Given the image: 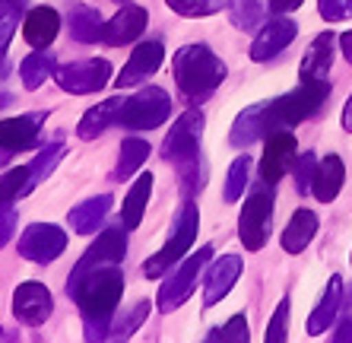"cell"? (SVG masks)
I'll return each instance as SVG.
<instances>
[{
    "mask_svg": "<svg viewBox=\"0 0 352 343\" xmlns=\"http://www.w3.org/2000/svg\"><path fill=\"white\" fill-rule=\"evenodd\" d=\"M121 295H124V273L118 264L96 267L76 283L70 299L80 305L82 324H86V340H108L111 318H115Z\"/></svg>",
    "mask_w": 352,
    "mask_h": 343,
    "instance_id": "1",
    "label": "cell"
},
{
    "mask_svg": "<svg viewBox=\"0 0 352 343\" xmlns=\"http://www.w3.org/2000/svg\"><path fill=\"white\" fill-rule=\"evenodd\" d=\"M204 112L188 108L162 140V159L178 169L181 194L194 197L204 188V163H200V140H204Z\"/></svg>",
    "mask_w": 352,
    "mask_h": 343,
    "instance_id": "2",
    "label": "cell"
},
{
    "mask_svg": "<svg viewBox=\"0 0 352 343\" xmlns=\"http://www.w3.org/2000/svg\"><path fill=\"white\" fill-rule=\"evenodd\" d=\"M175 86L190 105L210 98L226 80V64H222L210 45H184L172 57Z\"/></svg>",
    "mask_w": 352,
    "mask_h": 343,
    "instance_id": "3",
    "label": "cell"
},
{
    "mask_svg": "<svg viewBox=\"0 0 352 343\" xmlns=\"http://www.w3.org/2000/svg\"><path fill=\"white\" fill-rule=\"evenodd\" d=\"M330 96V83L327 80H302L292 92L270 102H261L263 114V137H270L276 131H292L302 121L314 118L320 108L327 105Z\"/></svg>",
    "mask_w": 352,
    "mask_h": 343,
    "instance_id": "4",
    "label": "cell"
},
{
    "mask_svg": "<svg viewBox=\"0 0 352 343\" xmlns=\"http://www.w3.org/2000/svg\"><path fill=\"white\" fill-rule=\"evenodd\" d=\"M197 229H200V210H197V204H190V197H184V204H181L178 216H175V222H172V236L143 264V273H146L149 280L165 277V273L172 270V264H178L181 258L190 251V245H194V238H197Z\"/></svg>",
    "mask_w": 352,
    "mask_h": 343,
    "instance_id": "5",
    "label": "cell"
},
{
    "mask_svg": "<svg viewBox=\"0 0 352 343\" xmlns=\"http://www.w3.org/2000/svg\"><path fill=\"white\" fill-rule=\"evenodd\" d=\"M273 200H276V185L261 178L254 188L248 191V200L238 216V238L248 251H261L270 236V220H273Z\"/></svg>",
    "mask_w": 352,
    "mask_h": 343,
    "instance_id": "6",
    "label": "cell"
},
{
    "mask_svg": "<svg viewBox=\"0 0 352 343\" xmlns=\"http://www.w3.org/2000/svg\"><path fill=\"white\" fill-rule=\"evenodd\" d=\"M168 114H172V96L159 86H146L124 102L118 124L127 131H153V127L168 121Z\"/></svg>",
    "mask_w": 352,
    "mask_h": 343,
    "instance_id": "7",
    "label": "cell"
},
{
    "mask_svg": "<svg viewBox=\"0 0 352 343\" xmlns=\"http://www.w3.org/2000/svg\"><path fill=\"white\" fill-rule=\"evenodd\" d=\"M124 254H127V229H124V226L102 229V236H98L96 242L86 248V254H82L80 261H76V267L70 270V280H67V295L74 293L76 283H80L86 273H92L96 267H105V264H121Z\"/></svg>",
    "mask_w": 352,
    "mask_h": 343,
    "instance_id": "8",
    "label": "cell"
},
{
    "mask_svg": "<svg viewBox=\"0 0 352 343\" xmlns=\"http://www.w3.org/2000/svg\"><path fill=\"white\" fill-rule=\"evenodd\" d=\"M210 258H213V248L204 245L197 254H190L188 261L181 264L175 273H168V277L162 280V286H159V311H175L181 309V305L190 299V293H194V286H197V277L204 273V267L210 264Z\"/></svg>",
    "mask_w": 352,
    "mask_h": 343,
    "instance_id": "9",
    "label": "cell"
},
{
    "mask_svg": "<svg viewBox=\"0 0 352 343\" xmlns=\"http://www.w3.org/2000/svg\"><path fill=\"white\" fill-rule=\"evenodd\" d=\"M58 86L64 92H74V96H92V92L105 90L111 83V64L105 57H89V61H74L67 67H58L54 74Z\"/></svg>",
    "mask_w": 352,
    "mask_h": 343,
    "instance_id": "10",
    "label": "cell"
},
{
    "mask_svg": "<svg viewBox=\"0 0 352 343\" xmlns=\"http://www.w3.org/2000/svg\"><path fill=\"white\" fill-rule=\"evenodd\" d=\"M67 248V232L54 222H32L19 236V254L32 264H51L58 261Z\"/></svg>",
    "mask_w": 352,
    "mask_h": 343,
    "instance_id": "11",
    "label": "cell"
},
{
    "mask_svg": "<svg viewBox=\"0 0 352 343\" xmlns=\"http://www.w3.org/2000/svg\"><path fill=\"white\" fill-rule=\"evenodd\" d=\"M48 114H19V118H7L0 121V165H7L16 153H25L38 143L41 124H45Z\"/></svg>",
    "mask_w": 352,
    "mask_h": 343,
    "instance_id": "12",
    "label": "cell"
},
{
    "mask_svg": "<svg viewBox=\"0 0 352 343\" xmlns=\"http://www.w3.org/2000/svg\"><path fill=\"white\" fill-rule=\"evenodd\" d=\"M54 311V295L45 283H19L13 293V315L23 324H45Z\"/></svg>",
    "mask_w": 352,
    "mask_h": 343,
    "instance_id": "13",
    "label": "cell"
},
{
    "mask_svg": "<svg viewBox=\"0 0 352 343\" xmlns=\"http://www.w3.org/2000/svg\"><path fill=\"white\" fill-rule=\"evenodd\" d=\"M295 159H298V143H295L292 131L270 134V137H267V147H263V159H261V178L276 185L295 165Z\"/></svg>",
    "mask_w": 352,
    "mask_h": 343,
    "instance_id": "14",
    "label": "cell"
},
{
    "mask_svg": "<svg viewBox=\"0 0 352 343\" xmlns=\"http://www.w3.org/2000/svg\"><path fill=\"white\" fill-rule=\"evenodd\" d=\"M241 270H245L241 254H222L219 261H213V267L206 270V280H204V305L206 309L219 305L222 299L232 293V286L238 283Z\"/></svg>",
    "mask_w": 352,
    "mask_h": 343,
    "instance_id": "15",
    "label": "cell"
},
{
    "mask_svg": "<svg viewBox=\"0 0 352 343\" xmlns=\"http://www.w3.org/2000/svg\"><path fill=\"white\" fill-rule=\"evenodd\" d=\"M146 23H149V13L143 7H137V3H121V10L105 23L102 41L111 45V48L131 45V41H137L140 35L146 32Z\"/></svg>",
    "mask_w": 352,
    "mask_h": 343,
    "instance_id": "16",
    "label": "cell"
},
{
    "mask_svg": "<svg viewBox=\"0 0 352 343\" xmlns=\"http://www.w3.org/2000/svg\"><path fill=\"white\" fill-rule=\"evenodd\" d=\"M162 57H165V48L162 41H143L137 45L131 54V61L124 64L121 76H115V86L118 90H131V86H140V83L153 76L162 67Z\"/></svg>",
    "mask_w": 352,
    "mask_h": 343,
    "instance_id": "17",
    "label": "cell"
},
{
    "mask_svg": "<svg viewBox=\"0 0 352 343\" xmlns=\"http://www.w3.org/2000/svg\"><path fill=\"white\" fill-rule=\"evenodd\" d=\"M295 35H298V25H295L292 19H286V17H273L270 23H267V25L261 29V32H257L254 45H251V61L263 64V61L276 57L279 51H286L289 45H292Z\"/></svg>",
    "mask_w": 352,
    "mask_h": 343,
    "instance_id": "18",
    "label": "cell"
},
{
    "mask_svg": "<svg viewBox=\"0 0 352 343\" xmlns=\"http://www.w3.org/2000/svg\"><path fill=\"white\" fill-rule=\"evenodd\" d=\"M124 102H127L124 96H111V98H105V102H98L96 108H89V112L80 118V124H76L80 140H96V137H102L108 127H115V124L121 121Z\"/></svg>",
    "mask_w": 352,
    "mask_h": 343,
    "instance_id": "19",
    "label": "cell"
},
{
    "mask_svg": "<svg viewBox=\"0 0 352 343\" xmlns=\"http://www.w3.org/2000/svg\"><path fill=\"white\" fill-rule=\"evenodd\" d=\"M343 181H346V169H343V159H340V156L327 153L324 159H318L311 191L320 204H333L336 197H340V191H343Z\"/></svg>",
    "mask_w": 352,
    "mask_h": 343,
    "instance_id": "20",
    "label": "cell"
},
{
    "mask_svg": "<svg viewBox=\"0 0 352 343\" xmlns=\"http://www.w3.org/2000/svg\"><path fill=\"white\" fill-rule=\"evenodd\" d=\"M343 299H346L343 277H330V283H327V289H324V295H320L318 309H314L311 318H308V334L311 337L324 334V331L333 324L336 315H340V309H343Z\"/></svg>",
    "mask_w": 352,
    "mask_h": 343,
    "instance_id": "21",
    "label": "cell"
},
{
    "mask_svg": "<svg viewBox=\"0 0 352 343\" xmlns=\"http://www.w3.org/2000/svg\"><path fill=\"white\" fill-rule=\"evenodd\" d=\"M333 45H336L333 32H320L318 39L308 45V51H305L298 76H302V80H327L330 64H333Z\"/></svg>",
    "mask_w": 352,
    "mask_h": 343,
    "instance_id": "22",
    "label": "cell"
},
{
    "mask_svg": "<svg viewBox=\"0 0 352 343\" xmlns=\"http://www.w3.org/2000/svg\"><path fill=\"white\" fill-rule=\"evenodd\" d=\"M60 32V17L54 7H35L29 10V17L23 23V39L32 48H48L51 41L58 39Z\"/></svg>",
    "mask_w": 352,
    "mask_h": 343,
    "instance_id": "23",
    "label": "cell"
},
{
    "mask_svg": "<svg viewBox=\"0 0 352 343\" xmlns=\"http://www.w3.org/2000/svg\"><path fill=\"white\" fill-rule=\"evenodd\" d=\"M111 204H115V200H111V194H98V197H92V200H86V204L74 207V210L67 213L70 229H74V232H80V236H92L96 229H102V222H105Z\"/></svg>",
    "mask_w": 352,
    "mask_h": 343,
    "instance_id": "24",
    "label": "cell"
},
{
    "mask_svg": "<svg viewBox=\"0 0 352 343\" xmlns=\"http://www.w3.org/2000/svg\"><path fill=\"white\" fill-rule=\"evenodd\" d=\"M67 29H70V39L82 41V45H92V41H102L105 35V19L96 7H86V3H76L70 7V17H67Z\"/></svg>",
    "mask_w": 352,
    "mask_h": 343,
    "instance_id": "25",
    "label": "cell"
},
{
    "mask_svg": "<svg viewBox=\"0 0 352 343\" xmlns=\"http://www.w3.org/2000/svg\"><path fill=\"white\" fill-rule=\"evenodd\" d=\"M318 236V216L311 210H295L289 226L283 229V248L289 254H302L311 245V238Z\"/></svg>",
    "mask_w": 352,
    "mask_h": 343,
    "instance_id": "26",
    "label": "cell"
},
{
    "mask_svg": "<svg viewBox=\"0 0 352 343\" xmlns=\"http://www.w3.org/2000/svg\"><path fill=\"white\" fill-rule=\"evenodd\" d=\"M149 194H153V175H140L133 181V188L127 191L121 204V220H124V229H137L140 220H143V213H146V204H149Z\"/></svg>",
    "mask_w": 352,
    "mask_h": 343,
    "instance_id": "27",
    "label": "cell"
},
{
    "mask_svg": "<svg viewBox=\"0 0 352 343\" xmlns=\"http://www.w3.org/2000/svg\"><path fill=\"white\" fill-rule=\"evenodd\" d=\"M58 74V61H54V54L45 48L32 51V54L23 61V67H19V76H23V86L29 92H35L38 86H45V80H51V76Z\"/></svg>",
    "mask_w": 352,
    "mask_h": 343,
    "instance_id": "28",
    "label": "cell"
},
{
    "mask_svg": "<svg viewBox=\"0 0 352 343\" xmlns=\"http://www.w3.org/2000/svg\"><path fill=\"white\" fill-rule=\"evenodd\" d=\"M263 137V114H261V105H248L245 112L235 118L229 131V143L235 149H248L251 143Z\"/></svg>",
    "mask_w": 352,
    "mask_h": 343,
    "instance_id": "29",
    "label": "cell"
},
{
    "mask_svg": "<svg viewBox=\"0 0 352 343\" xmlns=\"http://www.w3.org/2000/svg\"><path fill=\"white\" fill-rule=\"evenodd\" d=\"M146 156H149V143H146V140L127 137L121 143V156H118V165H115V172H111V178H115V181H127L133 172L140 169V165L146 163Z\"/></svg>",
    "mask_w": 352,
    "mask_h": 343,
    "instance_id": "30",
    "label": "cell"
},
{
    "mask_svg": "<svg viewBox=\"0 0 352 343\" xmlns=\"http://www.w3.org/2000/svg\"><path fill=\"white\" fill-rule=\"evenodd\" d=\"M29 191H35L32 172L29 165H19V169H10L3 178H0V207H13L19 197H25Z\"/></svg>",
    "mask_w": 352,
    "mask_h": 343,
    "instance_id": "31",
    "label": "cell"
},
{
    "mask_svg": "<svg viewBox=\"0 0 352 343\" xmlns=\"http://www.w3.org/2000/svg\"><path fill=\"white\" fill-rule=\"evenodd\" d=\"M232 25L241 29V32H251L263 23L267 10H270V0H232Z\"/></svg>",
    "mask_w": 352,
    "mask_h": 343,
    "instance_id": "32",
    "label": "cell"
},
{
    "mask_svg": "<svg viewBox=\"0 0 352 343\" xmlns=\"http://www.w3.org/2000/svg\"><path fill=\"white\" fill-rule=\"evenodd\" d=\"M248 178H251V156H238L235 163L226 172V188H222V197L226 204H238L241 194L248 191Z\"/></svg>",
    "mask_w": 352,
    "mask_h": 343,
    "instance_id": "33",
    "label": "cell"
},
{
    "mask_svg": "<svg viewBox=\"0 0 352 343\" xmlns=\"http://www.w3.org/2000/svg\"><path fill=\"white\" fill-rule=\"evenodd\" d=\"M149 299H140V302H133L131 305V311H124L118 321H111V331H108V340H127V337L137 331L143 321H146V315H149Z\"/></svg>",
    "mask_w": 352,
    "mask_h": 343,
    "instance_id": "34",
    "label": "cell"
},
{
    "mask_svg": "<svg viewBox=\"0 0 352 343\" xmlns=\"http://www.w3.org/2000/svg\"><path fill=\"white\" fill-rule=\"evenodd\" d=\"M165 3H168L178 17H190V19L213 17V13H222V10L232 7V0H165Z\"/></svg>",
    "mask_w": 352,
    "mask_h": 343,
    "instance_id": "35",
    "label": "cell"
},
{
    "mask_svg": "<svg viewBox=\"0 0 352 343\" xmlns=\"http://www.w3.org/2000/svg\"><path fill=\"white\" fill-rule=\"evenodd\" d=\"M206 340L210 343H248L251 340V331H248V318L245 315H232L229 321L222 327H216V331H210L206 334Z\"/></svg>",
    "mask_w": 352,
    "mask_h": 343,
    "instance_id": "36",
    "label": "cell"
},
{
    "mask_svg": "<svg viewBox=\"0 0 352 343\" xmlns=\"http://www.w3.org/2000/svg\"><path fill=\"white\" fill-rule=\"evenodd\" d=\"M64 159V143H51V147H45L38 156H35L32 163H29V172H32V181L35 188H38L41 181L48 178L51 172H54V165Z\"/></svg>",
    "mask_w": 352,
    "mask_h": 343,
    "instance_id": "37",
    "label": "cell"
},
{
    "mask_svg": "<svg viewBox=\"0 0 352 343\" xmlns=\"http://www.w3.org/2000/svg\"><path fill=\"white\" fill-rule=\"evenodd\" d=\"M19 10L13 0H0V54L10 48V41L16 35V25H19Z\"/></svg>",
    "mask_w": 352,
    "mask_h": 343,
    "instance_id": "38",
    "label": "cell"
},
{
    "mask_svg": "<svg viewBox=\"0 0 352 343\" xmlns=\"http://www.w3.org/2000/svg\"><path fill=\"white\" fill-rule=\"evenodd\" d=\"M289 295H283L276 305V311H273L270 318V327H267V343H286L289 337Z\"/></svg>",
    "mask_w": 352,
    "mask_h": 343,
    "instance_id": "39",
    "label": "cell"
},
{
    "mask_svg": "<svg viewBox=\"0 0 352 343\" xmlns=\"http://www.w3.org/2000/svg\"><path fill=\"white\" fill-rule=\"evenodd\" d=\"M314 172H318V156L314 153H302L295 159V191H298V194H308V191H311Z\"/></svg>",
    "mask_w": 352,
    "mask_h": 343,
    "instance_id": "40",
    "label": "cell"
},
{
    "mask_svg": "<svg viewBox=\"0 0 352 343\" xmlns=\"http://www.w3.org/2000/svg\"><path fill=\"white\" fill-rule=\"evenodd\" d=\"M318 13L327 23H346L352 19V0H318Z\"/></svg>",
    "mask_w": 352,
    "mask_h": 343,
    "instance_id": "41",
    "label": "cell"
},
{
    "mask_svg": "<svg viewBox=\"0 0 352 343\" xmlns=\"http://www.w3.org/2000/svg\"><path fill=\"white\" fill-rule=\"evenodd\" d=\"M336 343H352V286H349V299H343V309H340V324H336Z\"/></svg>",
    "mask_w": 352,
    "mask_h": 343,
    "instance_id": "42",
    "label": "cell"
},
{
    "mask_svg": "<svg viewBox=\"0 0 352 343\" xmlns=\"http://www.w3.org/2000/svg\"><path fill=\"white\" fill-rule=\"evenodd\" d=\"M13 229H16V210L13 207H0V248L13 238Z\"/></svg>",
    "mask_w": 352,
    "mask_h": 343,
    "instance_id": "43",
    "label": "cell"
},
{
    "mask_svg": "<svg viewBox=\"0 0 352 343\" xmlns=\"http://www.w3.org/2000/svg\"><path fill=\"white\" fill-rule=\"evenodd\" d=\"M305 0H270V10L273 13H292V10H298Z\"/></svg>",
    "mask_w": 352,
    "mask_h": 343,
    "instance_id": "44",
    "label": "cell"
},
{
    "mask_svg": "<svg viewBox=\"0 0 352 343\" xmlns=\"http://www.w3.org/2000/svg\"><path fill=\"white\" fill-rule=\"evenodd\" d=\"M340 48H343V54H346V61L352 64V29L346 35H340Z\"/></svg>",
    "mask_w": 352,
    "mask_h": 343,
    "instance_id": "45",
    "label": "cell"
},
{
    "mask_svg": "<svg viewBox=\"0 0 352 343\" xmlns=\"http://www.w3.org/2000/svg\"><path fill=\"white\" fill-rule=\"evenodd\" d=\"M343 131L352 134V96H349V102H346V108H343Z\"/></svg>",
    "mask_w": 352,
    "mask_h": 343,
    "instance_id": "46",
    "label": "cell"
},
{
    "mask_svg": "<svg viewBox=\"0 0 352 343\" xmlns=\"http://www.w3.org/2000/svg\"><path fill=\"white\" fill-rule=\"evenodd\" d=\"M13 3H16V7H23V3H25V0H13Z\"/></svg>",
    "mask_w": 352,
    "mask_h": 343,
    "instance_id": "47",
    "label": "cell"
},
{
    "mask_svg": "<svg viewBox=\"0 0 352 343\" xmlns=\"http://www.w3.org/2000/svg\"><path fill=\"white\" fill-rule=\"evenodd\" d=\"M115 3H127V0H115Z\"/></svg>",
    "mask_w": 352,
    "mask_h": 343,
    "instance_id": "48",
    "label": "cell"
}]
</instances>
